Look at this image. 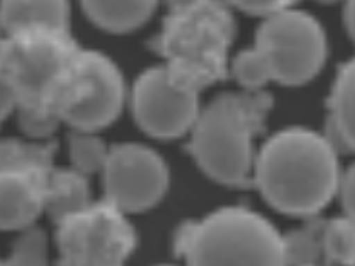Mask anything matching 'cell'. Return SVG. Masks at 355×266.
I'll return each instance as SVG.
<instances>
[{"label":"cell","instance_id":"obj_13","mask_svg":"<svg viewBox=\"0 0 355 266\" xmlns=\"http://www.w3.org/2000/svg\"><path fill=\"white\" fill-rule=\"evenodd\" d=\"M96 28L109 33H131L155 15L159 0H80Z\"/></svg>","mask_w":355,"mask_h":266},{"label":"cell","instance_id":"obj_21","mask_svg":"<svg viewBox=\"0 0 355 266\" xmlns=\"http://www.w3.org/2000/svg\"><path fill=\"white\" fill-rule=\"evenodd\" d=\"M10 265H46L47 263V238L37 227H28L20 230V236L15 239L10 254Z\"/></svg>","mask_w":355,"mask_h":266},{"label":"cell","instance_id":"obj_10","mask_svg":"<svg viewBox=\"0 0 355 266\" xmlns=\"http://www.w3.org/2000/svg\"><path fill=\"white\" fill-rule=\"evenodd\" d=\"M105 200L125 214L145 212L167 194L171 172L162 154L141 143L111 147L102 170Z\"/></svg>","mask_w":355,"mask_h":266},{"label":"cell","instance_id":"obj_18","mask_svg":"<svg viewBox=\"0 0 355 266\" xmlns=\"http://www.w3.org/2000/svg\"><path fill=\"white\" fill-rule=\"evenodd\" d=\"M322 256V223H310L283 236V265H318Z\"/></svg>","mask_w":355,"mask_h":266},{"label":"cell","instance_id":"obj_4","mask_svg":"<svg viewBox=\"0 0 355 266\" xmlns=\"http://www.w3.org/2000/svg\"><path fill=\"white\" fill-rule=\"evenodd\" d=\"M176 256L187 265H283V233L265 215L225 206L189 221L174 238Z\"/></svg>","mask_w":355,"mask_h":266},{"label":"cell","instance_id":"obj_25","mask_svg":"<svg viewBox=\"0 0 355 266\" xmlns=\"http://www.w3.org/2000/svg\"><path fill=\"white\" fill-rule=\"evenodd\" d=\"M337 196L341 197L345 214L355 220V163L348 167L346 172L341 174V183H339Z\"/></svg>","mask_w":355,"mask_h":266},{"label":"cell","instance_id":"obj_7","mask_svg":"<svg viewBox=\"0 0 355 266\" xmlns=\"http://www.w3.org/2000/svg\"><path fill=\"white\" fill-rule=\"evenodd\" d=\"M256 46L270 62L274 82L288 87L312 82L328 56L327 33L321 22L294 6L263 19Z\"/></svg>","mask_w":355,"mask_h":266},{"label":"cell","instance_id":"obj_9","mask_svg":"<svg viewBox=\"0 0 355 266\" xmlns=\"http://www.w3.org/2000/svg\"><path fill=\"white\" fill-rule=\"evenodd\" d=\"M129 100L138 127L156 140L189 134L201 112L200 91L180 82L164 64L136 78Z\"/></svg>","mask_w":355,"mask_h":266},{"label":"cell","instance_id":"obj_6","mask_svg":"<svg viewBox=\"0 0 355 266\" xmlns=\"http://www.w3.org/2000/svg\"><path fill=\"white\" fill-rule=\"evenodd\" d=\"M127 100L122 71L107 55L80 49L56 98L62 123L73 131L98 132L116 122Z\"/></svg>","mask_w":355,"mask_h":266},{"label":"cell","instance_id":"obj_11","mask_svg":"<svg viewBox=\"0 0 355 266\" xmlns=\"http://www.w3.org/2000/svg\"><path fill=\"white\" fill-rule=\"evenodd\" d=\"M51 170H0V230L20 232L44 214L47 176Z\"/></svg>","mask_w":355,"mask_h":266},{"label":"cell","instance_id":"obj_22","mask_svg":"<svg viewBox=\"0 0 355 266\" xmlns=\"http://www.w3.org/2000/svg\"><path fill=\"white\" fill-rule=\"evenodd\" d=\"M19 123L20 129L31 140L46 141L56 131V127L60 125L62 118L55 111L47 109L19 107Z\"/></svg>","mask_w":355,"mask_h":266},{"label":"cell","instance_id":"obj_24","mask_svg":"<svg viewBox=\"0 0 355 266\" xmlns=\"http://www.w3.org/2000/svg\"><path fill=\"white\" fill-rule=\"evenodd\" d=\"M17 109V93L11 84V78L4 67V62L0 58V123L10 116Z\"/></svg>","mask_w":355,"mask_h":266},{"label":"cell","instance_id":"obj_26","mask_svg":"<svg viewBox=\"0 0 355 266\" xmlns=\"http://www.w3.org/2000/svg\"><path fill=\"white\" fill-rule=\"evenodd\" d=\"M345 24L348 29V35L355 42V0H346L345 6Z\"/></svg>","mask_w":355,"mask_h":266},{"label":"cell","instance_id":"obj_2","mask_svg":"<svg viewBox=\"0 0 355 266\" xmlns=\"http://www.w3.org/2000/svg\"><path fill=\"white\" fill-rule=\"evenodd\" d=\"M274 107L265 91L223 93L201 109L189 132V152L198 167L227 187H247L254 179L256 138Z\"/></svg>","mask_w":355,"mask_h":266},{"label":"cell","instance_id":"obj_16","mask_svg":"<svg viewBox=\"0 0 355 266\" xmlns=\"http://www.w3.org/2000/svg\"><path fill=\"white\" fill-rule=\"evenodd\" d=\"M55 145L42 140H0V170L4 168H31L51 170Z\"/></svg>","mask_w":355,"mask_h":266},{"label":"cell","instance_id":"obj_17","mask_svg":"<svg viewBox=\"0 0 355 266\" xmlns=\"http://www.w3.org/2000/svg\"><path fill=\"white\" fill-rule=\"evenodd\" d=\"M322 256L330 265H355V220L350 215L322 223Z\"/></svg>","mask_w":355,"mask_h":266},{"label":"cell","instance_id":"obj_19","mask_svg":"<svg viewBox=\"0 0 355 266\" xmlns=\"http://www.w3.org/2000/svg\"><path fill=\"white\" fill-rule=\"evenodd\" d=\"M111 147L105 145L94 131H73L69 136V158L73 168L80 172L96 174L102 172L109 158Z\"/></svg>","mask_w":355,"mask_h":266},{"label":"cell","instance_id":"obj_28","mask_svg":"<svg viewBox=\"0 0 355 266\" xmlns=\"http://www.w3.org/2000/svg\"><path fill=\"white\" fill-rule=\"evenodd\" d=\"M319 2H337V0H319Z\"/></svg>","mask_w":355,"mask_h":266},{"label":"cell","instance_id":"obj_12","mask_svg":"<svg viewBox=\"0 0 355 266\" xmlns=\"http://www.w3.org/2000/svg\"><path fill=\"white\" fill-rule=\"evenodd\" d=\"M87 174L76 168H55L47 176L46 212L58 224L93 203Z\"/></svg>","mask_w":355,"mask_h":266},{"label":"cell","instance_id":"obj_15","mask_svg":"<svg viewBox=\"0 0 355 266\" xmlns=\"http://www.w3.org/2000/svg\"><path fill=\"white\" fill-rule=\"evenodd\" d=\"M328 107L334 138L355 152V56L337 71Z\"/></svg>","mask_w":355,"mask_h":266},{"label":"cell","instance_id":"obj_14","mask_svg":"<svg viewBox=\"0 0 355 266\" xmlns=\"http://www.w3.org/2000/svg\"><path fill=\"white\" fill-rule=\"evenodd\" d=\"M8 33L29 28L69 29V0H0Z\"/></svg>","mask_w":355,"mask_h":266},{"label":"cell","instance_id":"obj_23","mask_svg":"<svg viewBox=\"0 0 355 266\" xmlns=\"http://www.w3.org/2000/svg\"><path fill=\"white\" fill-rule=\"evenodd\" d=\"M227 2L232 6L234 10L265 19L268 15H274L277 11L292 8L297 0H227Z\"/></svg>","mask_w":355,"mask_h":266},{"label":"cell","instance_id":"obj_27","mask_svg":"<svg viewBox=\"0 0 355 266\" xmlns=\"http://www.w3.org/2000/svg\"><path fill=\"white\" fill-rule=\"evenodd\" d=\"M6 35H8V29H6L4 19H2V15H0V44H2V40L6 38Z\"/></svg>","mask_w":355,"mask_h":266},{"label":"cell","instance_id":"obj_3","mask_svg":"<svg viewBox=\"0 0 355 266\" xmlns=\"http://www.w3.org/2000/svg\"><path fill=\"white\" fill-rule=\"evenodd\" d=\"M236 20L227 0H183L171 6L156 51L180 82L203 91L230 73Z\"/></svg>","mask_w":355,"mask_h":266},{"label":"cell","instance_id":"obj_1","mask_svg":"<svg viewBox=\"0 0 355 266\" xmlns=\"http://www.w3.org/2000/svg\"><path fill=\"white\" fill-rule=\"evenodd\" d=\"M341 174L332 138L309 127H286L257 150L252 183L274 211L315 218L337 196Z\"/></svg>","mask_w":355,"mask_h":266},{"label":"cell","instance_id":"obj_5","mask_svg":"<svg viewBox=\"0 0 355 266\" xmlns=\"http://www.w3.org/2000/svg\"><path fill=\"white\" fill-rule=\"evenodd\" d=\"M78 51L69 29L29 28L6 35L0 58L17 93V109L56 112V98Z\"/></svg>","mask_w":355,"mask_h":266},{"label":"cell","instance_id":"obj_8","mask_svg":"<svg viewBox=\"0 0 355 266\" xmlns=\"http://www.w3.org/2000/svg\"><path fill=\"white\" fill-rule=\"evenodd\" d=\"M136 243L138 238L127 214L105 197L56 224V245L64 265H123Z\"/></svg>","mask_w":355,"mask_h":266},{"label":"cell","instance_id":"obj_20","mask_svg":"<svg viewBox=\"0 0 355 266\" xmlns=\"http://www.w3.org/2000/svg\"><path fill=\"white\" fill-rule=\"evenodd\" d=\"M230 75L245 91H263L266 84L274 82L270 62L256 44L230 60Z\"/></svg>","mask_w":355,"mask_h":266}]
</instances>
